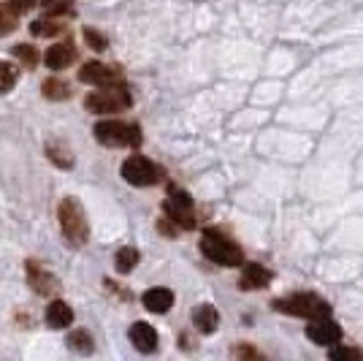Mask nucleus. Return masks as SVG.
Returning <instances> with one entry per match:
<instances>
[{"mask_svg": "<svg viewBox=\"0 0 363 361\" xmlns=\"http://www.w3.org/2000/svg\"><path fill=\"white\" fill-rule=\"evenodd\" d=\"M331 359L333 361H347V359H363V350L361 347H331Z\"/></svg>", "mask_w": 363, "mask_h": 361, "instance_id": "27", "label": "nucleus"}, {"mask_svg": "<svg viewBox=\"0 0 363 361\" xmlns=\"http://www.w3.org/2000/svg\"><path fill=\"white\" fill-rule=\"evenodd\" d=\"M201 253L220 266H242L244 264L242 247L217 228H206L201 234Z\"/></svg>", "mask_w": 363, "mask_h": 361, "instance_id": "1", "label": "nucleus"}, {"mask_svg": "<svg viewBox=\"0 0 363 361\" xmlns=\"http://www.w3.org/2000/svg\"><path fill=\"white\" fill-rule=\"evenodd\" d=\"M65 343H68V347H71V350L82 353V356H90L92 350H95V343H92L90 331H84V329L71 331V334L65 337Z\"/></svg>", "mask_w": 363, "mask_h": 361, "instance_id": "20", "label": "nucleus"}, {"mask_svg": "<svg viewBox=\"0 0 363 361\" xmlns=\"http://www.w3.org/2000/svg\"><path fill=\"white\" fill-rule=\"evenodd\" d=\"M163 210H166V217H171L177 226H182V228L196 226L193 198H190V193H184L182 188H177V185L168 188V198L163 201Z\"/></svg>", "mask_w": 363, "mask_h": 361, "instance_id": "7", "label": "nucleus"}, {"mask_svg": "<svg viewBox=\"0 0 363 361\" xmlns=\"http://www.w3.org/2000/svg\"><path fill=\"white\" fill-rule=\"evenodd\" d=\"M25 271H28V286H30L38 296H46V299H57V296H60L62 283L52 271L41 269L35 261H28V264H25Z\"/></svg>", "mask_w": 363, "mask_h": 361, "instance_id": "9", "label": "nucleus"}, {"mask_svg": "<svg viewBox=\"0 0 363 361\" xmlns=\"http://www.w3.org/2000/svg\"><path fill=\"white\" fill-rule=\"evenodd\" d=\"M11 55L19 58V63H22L25 68H30V71L38 65V49L30 46V44H16L14 49H11Z\"/></svg>", "mask_w": 363, "mask_h": 361, "instance_id": "25", "label": "nucleus"}, {"mask_svg": "<svg viewBox=\"0 0 363 361\" xmlns=\"http://www.w3.org/2000/svg\"><path fill=\"white\" fill-rule=\"evenodd\" d=\"M272 307L277 313H285L293 318H323L331 316L328 301H323L318 293H290L285 299L272 301Z\"/></svg>", "mask_w": 363, "mask_h": 361, "instance_id": "5", "label": "nucleus"}, {"mask_svg": "<svg viewBox=\"0 0 363 361\" xmlns=\"http://www.w3.org/2000/svg\"><path fill=\"white\" fill-rule=\"evenodd\" d=\"M144 307L150 310V313H168L171 307H174V291L171 288H150V291H144Z\"/></svg>", "mask_w": 363, "mask_h": 361, "instance_id": "15", "label": "nucleus"}, {"mask_svg": "<svg viewBox=\"0 0 363 361\" xmlns=\"http://www.w3.org/2000/svg\"><path fill=\"white\" fill-rule=\"evenodd\" d=\"M306 337L315 343V345H336L342 340V326L331 320L328 316L312 318V323L306 326Z\"/></svg>", "mask_w": 363, "mask_h": 361, "instance_id": "10", "label": "nucleus"}, {"mask_svg": "<svg viewBox=\"0 0 363 361\" xmlns=\"http://www.w3.org/2000/svg\"><path fill=\"white\" fill-rule=\"evenodd\" d=\"M160 177H163V171L152 163L150 158H144V155H130V158L122 163V180L136 185V188L157 185Z\"/></svg>", "mask_w": 363, "mask_h": 361, "instance_id": "6", "label": "nucleus"}, {"mask_svg": "<svg viewBox=\"0 0 363 361\" xmlns=\"http://www.w3.org/2000/svg\"><path fill=\"white\" fill-rule=\"evenodd\" d=\"M95 139L108 147V150H120V147H138L141 144V128L136 122H122V120H104L95 122Z\"/></svg>", "mask_w": 363, "mask_h": 361, "instance_id": "3", "label": "nucleus"}, {"mask_svg": "<svg viewBox=\"0 0 363 361\" xmlns=\"http://www.w3.org/2000/svg\"><path fill=\"white\" fill-rule=\"evenodd\" d=\"M30 33L33 36H41V38H52V36H60L65 33V25L57 22L55 16H44V19H35L30 22Z\"/></svg>", "mask_w": 363, "mask_h": 361, "instance_id": "19", "label": "nucleus"}, {"mask_svg": "<svg viewBox=\"0 0 363 361\" xmlns=\"http://www.w3.org/2000/svg\"><path fill=\"white\" fill-rule=\"evenodd\" d=\"M157 231H160L163 237H171V239H174V237L182 231V226H177L171 217H166V220H160V223H157Z\"/></svg>", "mask_w": 363, "mask_h": 361, "instance_id": "28", "label": "nucleus"}, {"mask_svg": "<svg viewBox=\"0 0 363 361\" xmlns=\"http://www.w3.org/2000/svg\"><path fill=\"white\" fill-rule=\"evenodd\" d=\"M138 258H141V253H138L136 247H120L117 256H114V266H117L120 274H130V271L136 269Z\"/></svg>", "mask_w": 363, "mask_h": 361, "instance_id": "21", "label": "nucleus"}, {"mask_svg": "<svg viewBox=\"0 0 363 361\" xmlns=\"http://www.w3.org/2000/svg\"><path fill=\"white\" fill-rule=\"evenodd\" d=\"M41 11L44 16H71L74 14V0H41Z\"/></svg>", "mask_w": 363, "mask_h": 361, "instance_id": "22", "label": "nucleus"}, {"mask_svg": "<svg viewBox=\"0 0 363 361\" xmlns=\"http://www.w3.org/2000/svg\"><path fill=\"white\" fill-rule=\"evenodd\" d=\"M46 158L52 161V166H57L62 171H68V168H74V152L68 150L62 141H49L46 144Z\"/></svg>", "mask_w": 363, "mask_h": 361, "instance_id": "17", "label": "nucleus"}, {"mask_svg": "<svg viewBox=\"0 0 363 361\" xmlns=\"http://www.w3.org/2000/svg\"><path fill=\"white\" fill-rule=\"evenodd\" d=\"M41 92H44V98L49 101H55V104H60V101H68L71 98V85L65 82V79H46L44 85H41Z\"/></svg>", "mask_w": 363, "mask_h": 361, "instance_id": "18", "label": "nucleus"}, {"mask_svg": "<svg viewBox=\"0 0 363 361\" xmlns=\"http://www.w3.org/2000/svg\"><path fill=\"white\" fill-rule=\"evenodd\" d=\"M193 326H196L201 334H212L220 326V313L212 304H198L193 310Z\"/></svg>", "mask_w": 363, "mask_h": 361, "instance_id": "16", "label": "nucleus"}, {"mask_svg": "<svg viewBox=\"0 0 363 361\" xmlns=\"http://www.w3.org/2000/svg\"><path fill=\"white\" fill-rule=\"evenodd\" d=\"M44 318H46V326H52V329H68L74 323V310L62 299H52L46 304Z\"/></svg>", "mask_w": 363, "mask_h": 361, "instance_id": "13", "label": "nucleus"}, {"mask_svg": "<svg viewBox=\"0 0 363 361\" xmlns=\"http://www.w3.org/2000/svg\"><path fill=\"white\" fill-rule=\"evenodd\" d=\"M11 6H14L19 14H30L33 11V6H35V0H9Z\"/></svg>", "mask_w": 363, "mask_h": 361, "instance_id": "30", "label": "nucleus"}, {"mask_svg": "<svg viewBox=\"0 0 363 361\" xmlns=\"http://www.w3.org/2000/svg\"><path fill=\"white\" fill-rule=\"evenodd\" d=\"M130 106H133V95L125 85L101 87L84 98V109L92 114H120V112H128Z\"/></svg>", "mask_w": 363, "mask_h": 361, "instance_id": "4", "label": "nucleus"}, {"mask_svg": "<svg viewBox=\"0 0 363 361\" xmlns=\"http://www.w3.org/2000/svg\"><path fill=\"white\" fill-rule=\"evenodd\" d=\"M84 41L95 52H106L108 49V38L101 31H95V28H84Z\"/></svg>", "mask_w": 363, "mask_h": 361, "instance_id": "26", "label": "nucleus"}, {"mask_svg": "<svg viewBox=\"0 0 363 361\" xmlns=\"http://www.w3.org/2000/svg\"><path fill=\"white\" fill-rule=\"evenodd\" d=\"M19 11H16L11 3H3L0 6V36H9L11 31H16V25H19Z\"/></svg>", "mask_w": 363, "mask_h": 361, "instance_id": "24", "label": "nucleus"}, {"mask_svg": "<svg viewBox=\"0 0 363 361\" xmlns=\"http://www.w3.org/2000/svg\"><path fill=\"white\" fill-rule=\"evenodd\" d=\"M57 217H60L62 237L71 242L74 247L87 244V239H90V223H87V215H84V207H82L79 198H62L60 207H57Z\"/></svg>", "mask_w": 363, "mask_h": 361, "instance_id": "2", "label": "nucleus"}, {"mask_svg": "<svg viewBox=\"0 0 363 361\" xmlns=\"http://www.w3.org/2000/svg\"><path fill=\"white\" fill-rule=\"evenodd\" d=\"M128 337H130V343H133L138 353H155L157 350V331L152 329L150 323H144V320L133 323Z\"/></svg>", "mask_w": 363, "mask_h": 361, "instance_id": "11", "label": "nucleus"}, {"mask_svg": "<svg viewBox=\"0 0 363 361\" xmlns=\"http://www.w3.org/2000/svg\"><path fill=\"white\" fill-rule=\"evenodd\" d=\"M272 271L266 269V266H260V264H247L242 271V277H239V288L242 291H257V288H266L272 283Z\"/></svg>", "mask_w": 363, "mask_h": 361, "instance_id": "14", "label": "nucleus"}, {"mask_svg": "<svg viewBox=\"0 0 363 361\" xmlns=\"http://www.w3.org/2000/svg\"><path fill=\"white\" fill-rule=\"evenodd\" d=\"M19 82V68L14 63L0 60V92H11Z\"/></svg>", "mask_w": 363, "mask_h": 361, "instance_id": "23", "label": "nucleus"}, {"mask_svg": "<svg viewBox=\"0 0 363 361\" xmlns=\"http://www.w3.org/2000/svg\"><path fill=\"white\" fill-rule=\"evenodd\" d=\"M233 356H239V359H263V353L255 350V347H250V345L233 347Z\"/></svg>", "mask_w": 363, "mask_h": 361, "instance_id": "29", "label": "nucleus"}, {"mask_svg": "<svg viewBox=\"0 0 363 361\" xmlns=\"http://www.w3.org/2000/svg\"><path fill=\"white\" fill-rule=\"evenodd\" d=\"M76 46L71 41H62V44H55L49 52H46L44 63L49 65V71H62V68H68V65H74L76 63Z\"/></svg>", "mask_w": 363, "mask_h": 361, "instance_id": "12", "label": "nucleus"}, {"mask_svg": "<svg viewBox=\"0 0 363 361\" xmlns=\"http://www.w3.org/2000/svg\"><path fill=\"white\" fill-rule=\"evenodd\" d=\"M79 82L84 85H95V87H111V85H125L122 79V68L117 65H106V63H84L79 68Z\"/></svg>", "mask_w": 363, "mask_h": 361, "instance_id": "8", "label": "nucleus"}]
</instances>
